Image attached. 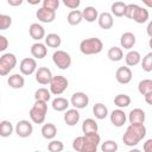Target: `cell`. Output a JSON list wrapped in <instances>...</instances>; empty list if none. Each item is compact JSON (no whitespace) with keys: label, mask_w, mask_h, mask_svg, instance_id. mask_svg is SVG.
Wrapping results in <instances>:
<instances>
[{"label":"cell","mask_w":152,"mask_h":152,"mask_svg":"<svg viewBox=\"0 0 152 152\" xmlns=\"http://www.w3.org/2000/svg\"><path fill=\"white\" fill-rule=\"evenodd\" d=\"M114 104L121 109V108H126L131 104V97L127 94H118L114 97Z\"/></svg>","instance_id":"obj_32"},{"label":"cell","mask_w":152,"mask_h":152,"mask_svg":"<svg viewBox=\"0 0 152 152\" xmlns=\"http://www.w3.org/2000/svg\"><path fill=\"white\" fill-rule=\"evenodd\" d=\"M48 150L50 152H62L64 150V144L61 140H55L52 139L49 144H48Z\"/></svg>","instance_id":"obj_38"},{"label":"cell","mask_w":152,"mask_h":152,"mask_svg":"<svg viewBox=\"0 0 152 152\" xmlns=\"http://www.w3.org/2000/svg\"><path fill=\"white\" fill-rule=\"evenodd\" d=\"M58 6H59V0H44L42 7L56 12V10L58 8Z\"/></svg>","instance_id":"obj_41"},{"label":"cell","mask_w":152,"mask_h":152,"mask_svg":"<svg viewBox=\"0 0 152 152\" xmlns=\"http://www.w3.org/2000/svg\"><path fill=\"white\" fill-rule=\"evenodd\" d=\"M52 72L49 68L46 66H40L36 70V81L39 83V84H43V86H46L50 83L51 78H52Z\"/></svg>","instance_id":"obj_12"},{"label":"cell","mask_w":152,"mask_h":152,"mask_svg":"<svg viewBox=\"0 0 152 152\" xmlns=\"http://www.w3.org/2000/svg\"><path fill=\"white\" fill-rule=\"evenodd\" d=\"M48 113V103L43 101H36L30 109V119L33 124H43Z\"/></svg>","instance_id":"obj_5"},{"label":"cell","mask_w":152,"mask_h":152,"mask_svg":"<svg viewBox=\"0 0 152 152\" xmlns=\"http://www.w3.org/2000/svg\"><path fill=\"white\" fill-rule=\"evenodd\" d=\"M12 25V18L7 14L0 13V30H7Z\"/></svg>","instance_id":"obj_40"},{"label":"cell","mask_w":152,"mask_h":152,"mask_svg":"<svg viewBox=\"0 0 152 152\" xmlns=\"http://www.w3.org/2000/svg\"><path fill=\"white\" fill-rule=\"evenodd\" d=\"M7 4L10 6H19L23 4V0H7Z\"/></svg>","instance_id":"obj_45"},{"label":"cell","mask_w":152,"mask_h":152,"mask_svg":"<svg viewBox=\"0 0 152 152\" xmlns=\"http://www.w3.org/2000/svg\"><path fill=\"white\" fill-rule=\"evenodd\" d=\"M97 17H99V12L93 6H87L82 11V18L88 23H94L95 20H97Z\"/></svg>","instance_id":"obj_26"},{"label":"cell","mask_w":152,"mask_h":152,"mask_svg":"<svg viewBox=\"0 0 152 152\" xmlns=\"http://www.w3.org/2000/svg\"><path fill=\"white\" fill-rule=\"evenodd\" d=\"M50 99H51V93L46 88H39L34 93V100L36 101H43V102L48 103V101Z\"/></svg>","instance_id":"obj_36"},{"label":"cell","mask_w":152,"mask_h":152,"mask_svg":"<svg viewBox=\"0 0 152 152\" xmlns=\"http://www.w3.org/2000/svg\"><path fill=\"white\" fill-rule=\"evenodd\" d=\"M51 106H52L53 110H56V112H64V110L68 109V107H69L70 104H69V101H68L65 97L57 96L56 99L52 100Z\"/></svg>","instance_id":"obj_27"},{"label":"cell","mask_w":152,"mask_h":152,"mask_svg":"<svg viewBox=\"0 0 152 152\" xmlns=\"http://www.w3.org/2000/svg\"><path fill=\"white\" fill-rule=\"evenodd\" d=\"M97 129H99V126H97V122L91 119V118H88L83 121L82 124V132L83 134H91V133H97Z\"/></svg>","instance_id":"obj_23"},{"label":"cell","mask_w":152,"mask_h":152,"mask_svg":"<svg viewBox=\"0 0 152 152\" xmlns=\"http://www.w3.org/2000/svg\"><path fill=\"white\" fill-rule=\"evenodd\" d=\"M82 20H83V18H82V11H80V10H74V11H70V12L68 13L66 21H68L69 25L76 26V25L81 24Z\"/></svg>","instance_id":"obj_29"},{"label":"cell","mask_w":152,"mask_h":152,"mask_svg":"<svg viewBox=\"0 0 152 152\" xmlns=\"http://www.w3.org/2000/svg\"><path fill=\"white\" fill-rule=\"evenodd\" d=\"M7 83H8V86H10L11 88H13V89H20V88H23L24 84H25V78H24V76H21L20 74H13V75H11V76L8 77Z\"/></svg>","instance_id":"obj_25"},{"label":"cell","mask_w":152,"mask_h":152,"mask_svg":"<svg viewBox=\"0 0 152 152\" xmlns=\"http://www.w3.org/2000/svg\"><path fill=\"white\" fill-rule=\"evenodd\" d=\"M19 69H20V72L25 76L32 75L37 70V62H36L34 58L26 57V58L21 59V62L19 64Z\"/></svg>","instance_id":"obj_11"},{"label":"cell","mask_w":152,"mask_h":152,"mask_svg":"<svg viewBox=\"0 0 152 152\" xmlns=\"http://www.w3.org/2000/svg\"><path fill=\"white\" fill-rule=\"evenodd\" d=\"M102 49H103V43L97 37L87 38L80 43V51L83 55H97L102 51Z\"/></svg>","instance_id":"obj_4"},{"label":"cell","mask_w":152,"mask_h":152,"mask_svg":"<svg viewBox=\"0 0 152 152\" xmlns=\"http://www.w3.org/2000/svg\"><path fill=\"white\" fill-rule=\"evenodd\" d=\"M66 152H69V151H66Z\"/></svg>","instance_id":"obj_51"},{"label":"cell","mask_w":152,"mask_h":152,"mask_svg":"<svg viewBox=\"0 0 152 152\" xmlns=\"http://www.w3.org/2000/svg\"><path fill=\"white\" fill-rule=\"evenodd\" d=\"M107 57L112 62H119L124 58V51L119 46H112V48H109V50L107 52Z\"/></svg>","instance_id":"obj_30"},{"label":"cell","mask_w":152,"mask_h":152,"mask_svg":"<svg viewBox=\"0 0 152 152\" xmlns=\"http://www.w3.org/2000/svg\"><path fill=\"white\" fill-rule=\"evenodd\" d=\"M140 61H141V56H140V53H139L138 51H135V50H131V51H128V52L125 55V62H126V64H127L128 68L139 64Z\"/></svg>","instance_id":"obj_24"},{"label":"cell","mask_w":152,"mask_h":152,"mask_svg":"<svg viewBox=\"0 0 152 152\" xmlns=\"http://www.w3.org/2000/svg\"><path fill=\"white\" fill-rule=\"evenodd\" d=\"M28 2H30L31 5H37V4H39L40 1H39V0H37V1H28Z\"/></svg>","instance_id":"obj_49"},{"label":"cell","mask_w":152,"mask_h":152,"mask_svg":"<svg viewBox=\"0 0 152 152\" xmlns=\"http://www.w3.org/2000/svg\"><path fill=\"white\" fill-rule=\"evenodd\" d=\"M28 33H30V37H31L32 39L38 40V42L45 37V30H44V27H43L40 24H38V23H32V24L30 25V27H28Z\"/></svg>","instance_id":"obj_18"},{"label":"cell","mask_w":152,"mask_h":152,"mask_svg":"<svg viewBox=\"0 0 152 152\" xmlns=\"http://www.w3.org/2000/svg\"><path fill=\"white\" fill-rule=\"evenodd\" d=\"M36 17H37V19L39 21L45 23V24H49V23H52L56 19V12L50 11V10H46L44 7H40V8L37 10Z\"/></svg>","instance_id":"obj_16"},{"label":"cell","mask_w":152,"mask_h":152,"mask_svg":"<svg viewBox=\"0 0 152 152\" xmlns=\"http://www.w3.org/2000/svg\"><path fill=\"white\" fill-rule=\"evenodd\" d=\"M146 133L147 131L144 125H129L122 135V141L126 146H137L146 137Z\"/></svg>","instance_id":"obj_2"},{"label":"cell","mask_w":152,"mask_h":152,"mask_svg":"<svg viewBox=\"0 0 152 152\" xmlns=\"http://www.w3.org/2000/svg\"><path fill=\"white\" fill-rule=\"evenodd\" d=\"M144 152H152V139H147L145 142H144Z\"/></svg>","instance_id":"obj_44"},{"label":"cell","mask_w":152,"mask_h":152,"mask_svg":"<svg viewBox=\"0 0 152 152\" xmlns=\"http://www.w3.org/2000/svg\"><path fill=\"white\" fill-rule=\"evenodd\" d=\"M144 97H145V101H146L147 104H152V93L144 95Z\"/></svg>","instance_id":"obj_46"},{"label":"cell","mask_w":152,"mask_h":152,"mask_svg":"<svg viewBox=\"0 0 152 152\" xmlns=\"http://www.w3.org/2000/svg\"><path fill=\"white\" fill-rule=\"evenodd\" d=\"M49 86H50V93L52 95H61L68 89L69 81L66 77L62 75H56V76H52Z\"/></svg>","instance_id":"obj_6"},{"label":"cell","mask_w":152,"mask_h":152,"mask_svg":"<svg viewBox=\"0 0 152 152\" xmlns=\"http://www.w3.org/2000/svg\"><path fill=\"white\" fill-rule=\"evenodd\" d=\"M40 133L43 135L44 139H48V140H52L55 139L56 134H57V128L51 122H48V124H44L42 126V129H40Z\"/></svg>","instance_id":"obj_21"},{"label":"cell","mask_w":152,"mask_h":152,"mask_svg":"<svg viewBox=\"0 0 152 152\" xmlns=\"http://www.w3.org/2000/svg\"><path fill=\"white\" fill-rule=\"evenodd\" d=\"M127 119L129 121V125H144L146 114L141 108H134L129 112Z\"/></svg>","instance_id":"obj_13"},{"label":"cell","mask_w":152,"mask_h":152,"mask_svg":"<svg viewBox=\"0 0 152 152\" xmlns=\"http://www.w3.org/2000/svg\"><path fill=\"white\" fill-rule=\"evenodd\" d=\"M7 48H8V39L5 36L0 34V52L5 51Z\"/></svg>","instance_id":"obj_43"},{"label":"cell","mask_w":152,"mask_h":152,"mask_svg":"<svg viewBox=\"0 0 152 152\" xmlns=\"http://www.w3.org/2000/svg\"><path fill=\"white\" fill-rule=\"evenodd\" d=\"M14 131L18 137L20 138H27L33 132V126L28 120H19L14 127Z\"/></svg>","instance_id":"obj_10"},{"label":"cell","mask_w":152,"mask_h":152,"mask_svg":"<svg viewBox=\"0 0 152 152\" xmlns=\"http://www.w3.org/2000/svg\"><path fill=\"white\" fill-rule=\"evenodd\" d=\"M138 91H139L142 96L146 95V94L152 93V80L146 78V80L140 81L139 84H138Z\"/></svg>","instance_id":"obj_35"},{"label":"cell","mask_w":152,"mask_h":152,"mask_svg":"<svg viewBox=\"0 0 152 152\" xmlns=\"http://www.w3.org/2000/svg\"><path fill=\"white\" fill-rule=\"evenodd\" d=\"M141 66H142V70L146 71V72H151L152 71V52H148L142 58Z\"/></svg>","instance_id":"obj_39"},{"label":"cell","mask_w":152,"mask_h":152,"mask_svg":"<svg viewBox=\"0 0 152 152\" xmlns=\"http://www.w3.org/2000/svg\"><path fill=\"white\" fill-rule=\"evenodd\" d=\"M115 78L120 84H127L132 81V70L128 66H120L115 72Z\"/></svg>","instance_id":"obj_14"},{"label":"cell","mask_w":152,"mask_h":152,"mask_svg":"<svg viewBox=\"0 0 152 152\" xmlns=\"http://www.w3.org/2000/svg\"><path fill=\"white\" fill-rule=\"evenodd\" d=\"M30 51H31V55L34 58H37V59H43L46 56V53H48L46 45L43 44V43H40V42H37V43L32 44Z\"/></svg>","instance_id":"obj_20"},{"label":"cell","mask_w":152,"mask_h":152,"mask_svg":"<svg viewBox=\"0 0 152 152\" xmlns=\"http://www.w3.org/2000/svg\"><path fill=\"white\" fill-rule=\"evenodd\" d=\"M62 44V38L57 34V33H49L45 37V45L49 48H59Z\"/></svg>","instance_id":"obj_31"},{"label":"cell","mask_w":152,"mask_h":152,"mask_svg":"<svg viewBox=\"0 0 152 152\" xmlns=\"http://www.w3.org/2000/svg\"><path fill=\"white\" fill-rule=\"evenodd\" d=\"M97 23H99V26L101 28L109 30L114 25V19H113V15L109 12H102L97 17Z\"/></svg>","instance_id":"obj_17"},{"label":"cell","mask_w":152,"mask_h":152,"mask_svg":"<svg viewBox=\"0 0 152 152\" xmlns=\"http://www.w3.org/2000/svg\"><path fill=\"white\" fill-rule=\"evenodd\" d=\"M135 42H137L135 34L132 32H124L120 37V45L126 50H131L135 45Z\"/></svg>","instance_id":"obj_19"},{"label":"cell","mask_w":152,"mask_h":152,"mask_svg":"<svg viewBox=\"0 0 152 152\" xmlns=\"http://www.w3.org/2000/svg\"><path fill=\"white\" fill-rule=\"evenodd\" d=\"M63 4L68 7V8H70V10H77V7L81 5V1L80 0H63Z\"/></svg>","instance_id":"obj_42"},{"label":"cell","mask_w":152,"mask_h":152,"mask_svg":"<svg viewBox=\"0 0 152 152\" xmlns=\"http://www.w3.org/2000/svg\"><path fill=\"white\" fill-rule=\"evenodd\" d=\"M52 61L55 65L61 70H66L71 65V56L64 50H57L52 53Z\"/></svg>","instance_id":"obj_8"},{"label":"cell","mask_w":152,"mask_h":152,"mask_svg":"<svg viewBox=\"0 0 152 152\" xmlns=\"http://www.w3.org/2000/svg\"><path fill=\"white\" fill-rule=\"evenodd\" d=\"M70 103L74 106L75 109H83L88 106L89 103V97L86 93L83 91H76L71 95Z\"/></svg>","instance_id":"obj_9"},{"label":"cell","mask_w":152,"mask_h":152,"mask_svg":"<svg viewBox=\"0 0 152 152\" xmlns=\"http://www.w3.org/2000/svg\"><path fill=\"white\" fill-rule=\"evenodd\" d=\"M13 131H14V127H13V125H12L11 121L2 120L0 122V137L7 138V137H10L13 133Z\"/></svg>","instance_id":"obj_33"},{"label":"cell","mask_w":152,"mask_h":152,"mask_svg":"<svg viewBox=\"0 0 152 152\" xmlns=\"http://www.w3.org/2000/svg\"><path fill=\"white\" fill-rule=\"evenodd\" d=\"M64 121L68 126H75L78 121H80V113L78 109H66L65 114H64Z\"/></svg>","instance_id":"obj_22"},{"label":"cell","mask_w":152,"mask_h":152,"mask_svg":"<svg viewBox=\"0 0 152 152\" xmlns=\"http://www.w3.org/2000/svg\"><path fill=\"white\" fill-rule=\"evenodd\" d=\"M109 119L110 122L115 126V127H122L126 124L127 120V115L122 109H114L110 114H109Z\"/></svg>","instance_id":"obj_15"},{"label":"cell","mask_w":152,"mask_h":152,"mask_svg":"<svg viewBox=\"0 0 152 152\" xmlns=\"http://www.w3.org/2000/svg\"><path fill=\"white\" fill-rule=\"evenodd\" d=\"M151 27H152V23H148V26H147V33H148V36H151Z\"/></svg>","instance_id":"obj_47"},{"label":"cell","mask_w":152,"mask_h":152,"mask_svg":"<svg viewBox=\"0 0 152 152\" xmlns=\"http://www.w3.org/2000/svg\"><path fill=\"white\" fill-rule=\"evenodd\" d=\"M128 152H141L139 148H132V150H129Z\"/></svg>","instance_id":"obj_48"},{"label":"cell","mask_w":152,"mask_h":152,"mask_svg":"<svg viewBox=\"0 0 152 152\" xmlns=\"http://www.w3.org/2000/svg\"><path fill=\"white\" fill-rule=\"evenodd\" d=\"M100 141H101V137L97 133L83 134L74 139L72 148L76 152H96Z\"/></svg>","instance_id":"obj_1"},{"label":"cell","mask_w":152,"mask_h":152,"mask_svg":"<svg viewBox=\"0 0 152 152\" xmlns=\"http://www.w3.org/2000/svg\"><path fill=\"white\" fill-rule=\"evenodd\" d=\"M125 17L134 20L137 24H144L148 20L150 14L146 8H144L137 4H128V5H126Z\"/></svg>","instance_id":"obj_3"},{"label":"cell","mask_w":152,"mask_h":152,"mask_svg":"<svg viewBox=\"0 0 152 152\" xmlns=\"http://www.w3.org/2000/svg\"><path fill=\"white\" fill-rule=\"evenodd\" d=\"M93 114L95 115L96 119L103 120V119H106L108 116V108L101 102L95 103L94 107H93Z\"/></svg>","instance_id":"obj_28"},{"label":"cell","mask_w":152,"mask_h":152,"mask_svg":"<svg viewBox=\"0 0 152 152\" xmlns=\"http://www.w3.org/2000/svg\"><path fill=\"white\" fill-rule=\"evenodd\" d=\"M17 65V57L14 53L6 52L0 57V76L8 75Z\"/></svg>","instance_id":"obj_7"},{"label":"cell","mask_w":152,"mask_h":152,"mask_svg":"<svg viewBox=\"0 0 152 152\" xmlns=\"http://www.w3.org/2000/svg\"><path fill=\"white\" fill-rule=\"evenodd\" d=\"M118 144L114 140H106L101 144V151L102 152H116L118 151Z\"/></svg>","instance_id":"obj_37"},{"label":"cell","mask_w":152,"mask_h":152,"mask_svg":"<svg viewBox=\"0 0 152 152\" xmlns=\"http://www.w3.org/2000/svg\"><path fill=\"white\" fill-rule=\"evenodd\" d=\"M126 5L125 2H121V1H116V2H113L112 6H110V10H112V15H115V17H124L125 15V10H126Z\"/></svg>","instance_id":"obj_34"},{"label":"cell","mask_w":152,"mask_h":152,"mask_svg":"<svg viewBox=\"0 0 152 152\" xmlns=\"http://www.w3.org/2000/svg\"><path fill=\"white\" fill-rule=\"evenodd\" d=\"M33 152H40V151H33Z\"/></svg>","instance_id":"obj_50"}]
</instances>
